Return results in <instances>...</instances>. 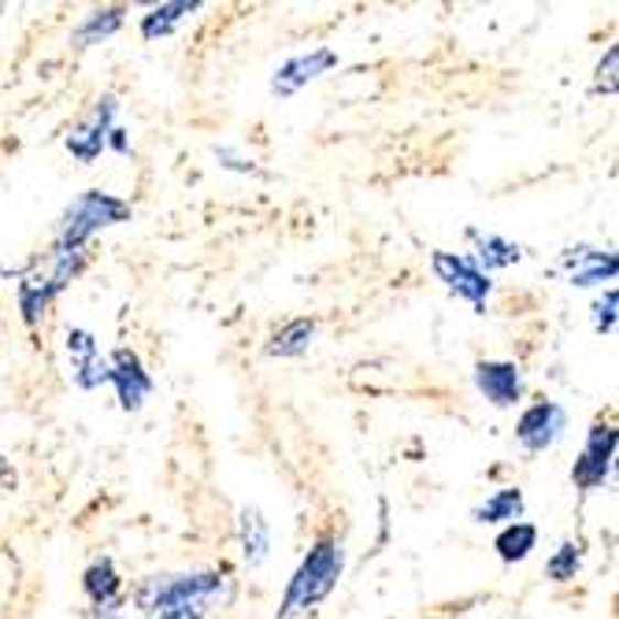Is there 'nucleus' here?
Instances as JSON below:
<instances>
[{"label":"nucleus","instance_id":"obj_1","mask_svg":"<svg viewBox=\"0 0 619 619\" xmlns=\"http://www.w3.org/2000/svg\"><path fill=\"white\" fill-rule=\"evenodd\" d=\"M227 590V572H164L134 586V605L145 616L164 612H205Z\"/></svg>","mask_w":619,"mask_h":619},{"label":"nucleus","instance_id":"obj_2","mask_svg":"<svg viewBox=\"0 0 619 619\" xmlns=\"http://www.w3.org/2000/svg\"><path fill=\"white\" fill-rule=\"evenodd\" d=\"M341 575H345V545L338 537H319V542L304 553L297 572L290 575L275 619H297L304 612H312V608L323 605L338 590Z\"/></svg>","mask_w":619,"mask_h":619},{"label":"nucleus","instance_id":"obj_3","mask_svg":"<svg viewBox=\"0 0 619 619\" xmlns=\"http://www.w3.org/2000/svg\"><path fill=\"white\" fill-rule=\"evenodd\" d=\"M83 268H86V249H56L53 246V252H48L45 260H37L34 268L23 271L15 297H19V312H23L26 327H34V323L45 316L48 304L78 279Z\"/></svg>","mask_w":619,"mask_h":619},{"label":"nucleus","instance_id":"obj_4","mask_svg":"<svg viewBox=\"0 0 619 619\" xmlns=\"http://www.w3.org/2000/svg\"><path fill=\"white\" fill-rule=\"evenodd\" d=\"M130 219H134L130 200L116 197V193H108V189H86V193H78L64 208V216H59L56 249H86L94 235H100V230H108V227H119V222H130Z\"/></svg>","mask_w":619,"mask_h":619},{"label":"nucleus","instance_id":"obj_5","mask_svg":"<svg viewBox=\"0 0 619 619\" xmlns=\"http://www.w3.org/2000/svg\"><path fill=\"white\" fill-rule=\"evenodd\" d=\"M116 116H119V97L100 94L94 105H89L83 116L70 123L64 145L78 164H94L100 152L108 149V134L116 130Z\"/></svg>","mask_w":619,"mask_h":619},{"label":"nucleus","instance_id":"obj_6","mask_svg":"<svg viewBox=\"0 0 619 619\" xmlns=\"http://www.w3.org/2000/svg\"><path fill=\"white\" fill-rule=\"evenodd\" d=\"M431 271L438 275V282L453 293V297L468 301L475 312L486 308V297H490L493 282L471 257H464V252H449V249H434L431 252Z\"/></svg>","mask_w":619,"mask_h":619},{"label":"nucleus","instance_id":"obj_7","mask_svg":"<svg viewBox=\"0 0 619 619\" xmlns=\"http://www.w3.org/2000/svg\"><path fill=\"white\" fill-rule=\"evenodd\" d=\"M616 445H619L616 423L597 420L594 427L586 431L583 453H578V460H575V468H572V482L578 486V490L594 493V490H601V486L608 482V475H612V464H616Z\"/></svg>","mask_w":619,"mask_h":619},{"label":"nucleus","instance_id":"obj_8","mask_svg":"<svg viewBox=\"0 0 619 619\" xmlns=\"http://www.w3.org/2000/svg\"><path fill=\"white\" fill-rule=\"evenodd\" d=\"M564 431H567V412H564V404H556V401L526 404L520 412V420H515V442H520L526 453L553 449V445L564 438Z\"/></svg>","mask_w":619,"mask_h":619},{"label":"nucleus","instance_id":"obj_9","mask_svg":"<svg viewBox=\"0 0 619 619\" xmlns=\"http://www.w3.org/2000/svg\"><path fill=\"white\" fill-rule=\"evenodd\" d=\"M338 64H341V56L334 53L330 45H316V48H308V53L290 56L286 64H282L275 75H271V94H275V97L301 94L304 86H312L316 78L330 75V70L338 67Z\"/></svg>","mask_w":619,"mask_h":619},{"label":"nucleus","instance_id":"obj_10","mask_svg":"<svg viewBox=\"0 0 619 619\" xmlns=\"http://www.w3.org/2000/svg\"><path fill=\"white\" fill-rule=\"evenodd\" d=\"M108 385L116 390L119 409L123 412H141L152 393V374L134 349H116L108 357Z\"/></svg>","mask_w":619,"mask_h":619},{"label":"nucleus","instance_id":"obj_11","mask_svg":"<svg viewBox=\"0 0 619 619\" xmlns=\"http://www.w3.org/2000/svg\"><path fill=\"white\" fill-rule=\"evenodd\" d=\"M83 590L94 605V619H119L123 612V575L111 556H97L83 572Z\"/></svg>","mask_w":619,"mask_h":619},{"label":"nucleus","instance_id":"obj_12","mask_svg":"<svg viewBox=\"0 0 619 619\" xmlns=\"http://www.w3.org/2000/svg\"><path fill=\"white\" fill-rule=\"evenodd\" d=\"M64 349L70 357V379L78 390H100L108 385V357H100V345L86 327H70L64 338Z\"/></svg>","mask_w":619,"mask_h":619},{"label":"nucleus","instance_id":"obj_13","mask_svg":"<svg viewBox=\"0 0 619 619\" xmlns=\"http://www.w3.org/2000/svg\"><path fill=\"white\" fill-rule=\"evenodd\" d=\"M475 390L493 409H512L523 398V368L512 360H479L475 363Z\"/></svg>","mask_w":619,"mask_h":619},{"label":"nucleus","instance_id":"obj_14","mask_svg":"<svg viewBox=\"0 0 619 619\" xmlns=\"http://www.w3.org/2000/svg\"><path fill=\"white\" fill-rule=\"evenodd\" d=\"M561 263H564V271H567V282H572V286H578V290L616 282V271H619L616 252L594 249V246H572V249H564Z\"/></svg>","mask_w":619,"mask_h":619},{"label":"nucleus","instance_id":"obj_15","mask_svg":"<svg viewBox=\"0 0 619 619\" xmlns=\"http://www.w3.org/2000/svg\"><path fill=\"white\" fill-rule=\"evenodd\" d=\"M316 334H319V323L312 319V316H297V319H290V323H282V327L271 334L268 338V357H275V360H293V357H304V352L312 349V341H316Z\"/></svg>","mask_w":619,"mask_h":619},{"label":"nucleus","instance_id":"obj_16","mask_svg":"<svg viewBox=\"0 0 619 619\" xmlns=\"http://www.w3.org/2000/svg\"><path fill=\"white\" fill-rule=\"evenodd\" d=\"M238 542L249 567H260L271 553V523L257 504H246L238 515Z\"/></svg>","mask_w":619,"mask_h":619},{"label":"nucleus","instance_id":"obj_17","mask_svg":"<svg viewBox=\"0 0 619 619\" xmlns=\"http://www.w3.org/2000/svg\"><path fill=\"white\" fill-rule=\"evenodd\" d=\"M197 12H200V0H171V4L149 8V12L141 15L138 30L145 42H156V37H171L189 15H197Z\"/></svg>","mask_w":619,"mask_h":619},{"label":"nucleus","instance_id":"obj_18","mask_svg":"<svg viewBox=\"0 0 619 619\" xmlns=\"http://www.w3.org/2000/svg\"><path fill=\"white\" fill-rule=\"evenodd\" d=\"M468 238L475 241V263L490 275V271H504L512 268V263L523 260V249L515 246V241L501 238V235H482V230H468Z\"/></svg>","mask_w":619,"mask_h":619},{"label":"nucleus","instance_id":"obj_19","mask_svg":"<svg viewBox=\"0 0 619 619\" xmlns=\"http://www.w3.org/2000/svg\"><path fill=\"white\" fill-rule=\"evenodd\" d=\"M123 23H127L123 8H97V12H89L83 23L70 30V42L78 48L100 45V42H108V37H116L119 30H123Z\"/></svg>","mask_w":619,"mask_h":619},{"label":"nucleus","instance_id":"obj_20","mask_svg":"<svg viewBox=\"0 0 619 619\" xmlns=\"http://www.w3.org/2000/svg\"><path fill=\"white\" fill-rule=\"evenodd\" d=\"M493 550L504 564H523L526 556L537 550V526L526 520H515L501 526V534L493 537Z\"/></svg>","mask_w":619,"mask_h":619},{"label":"nucleus","instance_id":"obj_21","mask_svg":"<svg viewBox=\"0 0 619 619\" xmlns=\"http://www.w3.org/2000/svg\"><path fill=\"white\" fill-rule=\"evenodd\" d=\"M523 490L520 486H504V490H493L486 501L479 504V509L471 512L475 523H515L523 515Z\"/></svg>","mask_w":619,"mask_h":619},{"label":"nucleus","instance_id":"obj_22","mask_svg":"<svg viewBox=\"0 0 619 619\" xmlns=\"http://www.w3.org/2000/svg\"><path fill=\"white\" fill-rule=\"evenodd\" d=\"M578 567H583V542H561L553 550V556L545 561V575L553 578V583H572V578L578 575Z\"/></svg>","mask_w":619,"mask_h":619},{"label":"nucleus","instance_id":"obj_23","mask_svg":"<svg viewBox=\"0 0 619 619\" xmlns=\"http://www.w3.org/2000/svg\"><path fill=\"white\" fill-rule=\"evenodd\" d=\"M616 78H619V48L608 45L601 64H597V70H594V89H597V94L612 97L616 94Z\"/></svg>","mask_w":619,"mask_h":619},{"label":"nucleus","instance_id":"obj_24","mask_svg":"<svg viewBox=\"0 0 619 619\" xmlns=\"http://www.w3.org/2000/svg\"><path fill=\"white\" fill-rule=\"evenodd\" d=\"M616 304H619V293H616V286H608L605 297L594 304V330L597 334H612L616 330Z\"/></svg>","mask_w":619,"mask_h":619},{"label":"nucleus","instance_id":"obj_25","mask_svg":"<svg viewBox=\"0 0 619 619\" xmlns=\"http://www.w3.org/2000/svg\"><path fill=\"white\" fill-rule=\"evenodd\" d=\"M211 152H216V160H219V164L227 167V171H238V175H260L257 160H252V156H241V152H235L230 145H216Z\"/></svg>","mask_w":619,"mask_h":619},{"label":"nucleus","instance_id":"obj_26","mask_svg":"<svg viewBox=\"0 0 619 619\" xmlns=\"http://www.w3.org/2000/svg\"><path fill=\"white\" fill-rule=\"evenodd\" d=\"M108 149H111V152H130V145H127V130H123V127H116V130L108 134Z\"/></svg>","mask_w":619,"mask_h":619},{"label":"nucleus","instance_id":"obj_27","mask_svg":"<svg viewBox=\"0 0 619 619\" xmlns=\"http://www.w3.org/2000/svg\"><path fill=\"white\" fill-rule=\"evenodd\" d=\"M152 619H205V612H164V616H152Z\"/></svg>","mask_w":619,"mask_h":619},{"label":"nucleus","instance_id":"obj_28","mask_svg":"<svg viewBox=\"0 0 619 619\" xmlns=\"http://www.w3.org/2000/svg\"><path fill=\"white\" fill-rule=\"evenodd\" d=\"M460 619H468V616H460Z\"/></svg>","mask_w":619,"mask_h":619}]
</instances>
